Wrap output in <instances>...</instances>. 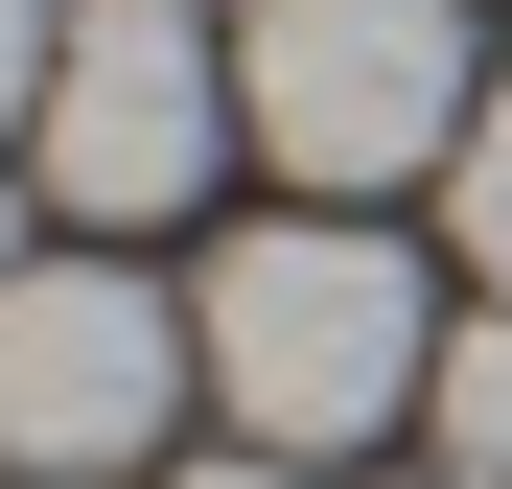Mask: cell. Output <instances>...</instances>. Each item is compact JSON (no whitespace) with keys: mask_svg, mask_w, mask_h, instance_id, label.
Here are the masks:
<instances>
[{"mask_svg":"<svg viewBox=\"0 0 512 489\" xmlns=\"http://www.w3.org/2000/svg\"><path fill=\"white\" fill-rule=\"evenodd\" d=\"M443 233H466V280L512 303V70H489V117H466V163H443Z\"/></svg>","mask_w":512,"mask_h":489,"instance_id":"8992f818","label":"cell"},{"mask_svg":"<svg viewBox=\"0 0 512 489\" xmlns=\"http://www.w3.org/2000/svg\"><path fill=\"white\" fill-rule=\"evenodd\" d=\"M47 70H70V0H0V163L47 140Z\"/></svg>","mask_w":512,"mask_h":489,"instance_id":"52a82bcc","label":"cell"},{"mask_svg":"<svg viewBox=\"0 0 512 489\" xmlns=\"http://www.w3.org/2000/svg\"><path fill=\"white\" fill-rule=\"evenodd\" d=\"M419 420H443V466H489V489H512V303H489V326H443V396H419Z\"/></svg>","mask_w":512,"mask_h":489,"instance_id":"5b68a950","label":"cell"},{"mask_svg":"<svg viewBox=\"0 0 512 489\" xmlns=\"http://www.w3.org/2000/svg\"><path fill=\"white\" fill-rule=\"evenodd\" d=\"M256 140V94H233V47L187 24V0H70V70H47V210H94V233H163L210 187V163Z\"/></svg>","mask_w":512,"mask_h":489,"instance_id":"3957f363","label":"cell"},{"mask_svg":"<svg viewBox=\"0 0 512 489\" xmlns=\"http://www.w3.org/2000/svg\"><path fill=\"white\" fill-rule=\"evenodd\" d=\"M187 326H210L233 443H280V466H326V443H373V420L443 396V303H419V257H396L373 210H280V233H233Z\"/></svg>","mask_w":512,"mask_h":489,"instance_id":"6da1fadb","label":"cell"},{"mask_svg":"<svg viewBox=\"0 0 512 489\" xmlns=\"http://www.w3.org/2000/svg\"><path fill=\"white\" fill-rule=\"evenodd\" d=\"M0 280H24V187H0Z\"/></svg>","mask_w":512,"mask_h":489,"instance_id":"9c48e42d","label":"cell"},{"mask_svg":"<svg viewBox=\"0 0 512 489\" xmlns=\"http://www.w3.org/2000/svg\"><path fill=\"white\" fill-rule=\"evenodd\" d=\"M233 94H256V163L303 210H373V187H443L466 163L489 70H466V0H256Z\"/></svg>","mask_w":512,"mask_h":489,"instance_id":"7a4b0ae2","label":"cell"},{"mask_svg":"<svg viewBox=\"0 0 512 489\" xmlns=\"http://www.w3.org/2000/svg\"><path fill=\"white\" fill-rule=\"evenodd\" d=\"M419 489H489V466H419Z\"/></svg>","mask_w":512,"mask_h":489,"instance_id":"30bf717a","label":"cell"},{"mask_svg":"<svg viewBox=\"0 0 512 489\" xmlns=\"http://www.w3.org/2000/svg\"><path fill=\"white\" fill-rule=\"evenodd\" d=\"M163 489H326V466H280V443H233V466H163Z\"/></svg>","mask_w":512,"mask_h":489,"instance_id":"ba28073f","label":"cell"},{"mask_svg":"<svg viewBox=\"0 0 512 489\" xmlns=\"http://www.w3.org/2000/svg\"><path fill=\"white\" fill-rule=\"evenodd\" d=\"M210 373V326H163L140 257H24L0 280V466L24 489H94V466H163V396Z\"/></svg>","mask_w":512,"mask_h":489,"instance_id":"277c9868","label":"cell"}]
</instances>
